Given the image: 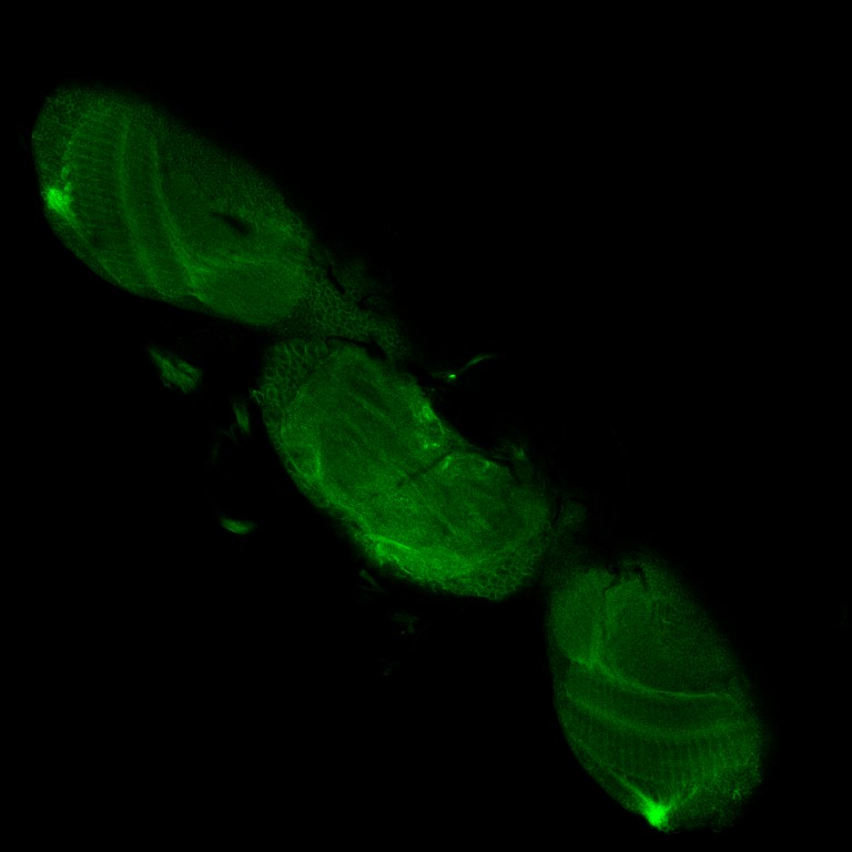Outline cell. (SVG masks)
I'll use <instances>...</instances> for the list:
<instances>
[{
	"label": "cell",
	"instance_id": "cell-1",
	"mask_svg": "<svg viewBox=\"0 0 852 852\" xmlns=\"http://www.w3.org/2000/svg\"><path fill=\"white\" fill-rule=\"evenodd\" d=\"M379 404L283 460L305 496L389 572L475 594L515 560L530 529L532 490L509 470L454 452Z\"/></svg>",
	"mask_w": 852,
	"mask_h": 852
}]
</instances>
